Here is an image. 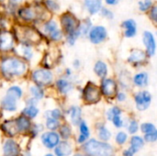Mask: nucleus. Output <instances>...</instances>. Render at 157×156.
<instances>
[{"mask_svg":"<svg viewBox=\"0 0 157 156\" xmlns=\"http://www.w3.org/2000/svg\"><path fill=\"white\" fill-rule=\"evenodd\" d=\"M146 60V54L142 50H134L132 51L131 56L128 58V61L130 63H132L134 64L142 63Z\"/></svg>","mask_w":157,"mask_h":156,"instance_id":"nucleus-16","label":"nucleus"},{"mask_svg":"<svg viewBox=\"0 0 157 156\" xmlns=\"http://www.w3.org/2000/svg\"><path fill=\"white\" fill-rule=\"evenodd\" d=\"M88 137H86V136H85V135H80V137H79V139H78V142L80 143H85L86 141V139H87Z\"/></svg>","mask_w":157,"mask_h":156,"instance_id":"nucleus-51","label":"nucleus"},{"mask_svg":"<svg viewBox=\"0 0 157 156\" xmlns=\"http://www.w3.org/2000/svg\"><path fill=\"white\" fill-rule=\"evenodd\" d=\"M127 140V135L124 132H119L117 137H116V141L119 144H122L126 142Z\"/></svg>","mask_w":157,"mask_h":156,"instance_id":"nucleus-43","label":"nucleus"},{"mask_svg":"<svg viewBox=\"0 0 157 156\" xmlns=\"http://www.w3.org/2000/svg\"><path fill=\"white\" fill-rule=\"evenodd\" d=\"M133 83L139 87H144L148 85V74L147 73H139L134 75Z\"/></svg>","mask_w":157,"mask_h":156,"instance_id":"nucleus-20","label":"nucleus"},{"mask_svg":"<svg viewBox=\"0 0 157 156\" xmlns=\"http://www.w3.org/2000/svg\"><path fill=\"white\" fill-rule=\"evenodd\" d=\"M23 113L25 114V115H27L28 117H29V118H35L37 115H38V113H39V109L36 108V107H34L33 105H30L29 107H28V108H26L24 110H23Z\"/></svg>","mask_w":157,"mask_h":156,"instance_id":"nucleus-29","label":"nucleus"},{"mask_svg":"<svg viewBox=\"0 0 157 156\" xmlns=\"http://www.w3.org/2000/svg\"><path fill=\"white\" fill-rule=\"evenodd\" d=\"M101 9H102V14H103L104 17H106L108 18H113L114 16H113V13L110 10H109L107 8H101Z\"/></svg>","mask_w":157,"mask_h":156,"instance_id":"nucleus-46","label":"nucleus"},{"mask_svg":"<svg viewBox=\"0 0 157 156\" xmlns=\"http://www.w3.org/2000/svg\"><path fill=\"white\" fill-rule=\"evenodd\" d=\"M32 80L35 82V84L39 86H46L52 83V74L46 70V69H38L35 70L32 73Z\"/></svg>","mask_w":157,"mask_h":156,"instance_id":"nucleus-4","label":"nucleus"},{"mask_svg":"<svg viewBox=\"0 0 157 156\" xmlns=\"http://www.w3.org/2000/svg\"><path fill=\"white\" fill-rule=\"evenodd\" d=\"M30 93L35 99H41L44 96L43 90L39 86H34L30 87Z\"/></svg>","mask_w":157,"mask_h":156,"instance_id":"nucleus-28","label":"nucleus"},{"mask_svg":"<svg viewBox=\"0 0 157 156\" xmlns=\"http://www.w3.org/2000/svg\"><path fill=\"white\" fill-rule=\"evenodd\" d=\"M17 128H18V131H28L30 127V123H29V120L25 118V117H19L17 120Z\"/></svg>","mask_w":157,"mask_h":156,"instance_id":"nucleus-25","label":"nucleus"},{"mask_svg":"<svg viewBox=\"0 0 157 156\" xmlns=\"http://www.w3.org/2000/svg\"><path fill=\"white\" fill-rule=\"evenodd\" d=\"M80 131H81V134L82 135H85L86 137H89V130L86 124L85 121H82L80 123Z\"/></svg>","mask_w":157,"mask_h":156,"instance_id":"nucleus-41","label":"nucleus"},{"mask_svg":"<svg viewBox=\"0 0 157 156\" xmlns=\"http://www.w3.org/2000/svg\"><path fill=\"white\" fill-rule=\"evenodd\" d=\"M18 154L19 148L17 144L12 140H7L4 145V156H17Z\"/></svg>","mask_w":157,"mask_h":156,"instance_id":"nucleus-13","label":"nucleus"},{"mask_svg":"<svg viewBox=\"0 0 157 156\" xmlns=\"http://www.w3.org/2000/svg\"><path fill=\"white\" fill-rule=\"evenodd\" d=\"M60 133H61V135H62L63 138L67 139L70 136V133H71L70 128L68 126H63L61 128V130H60Z\"/></svg>","mask_w":157,"mask_h":156,"instance_id":"nucleus-39","label":"nucleus"},{"mask_svg":"<svg viewBox=\"0 0 157 156\" xmlns=\"http://www.w3.org/2000/svg\"><path fill=\"white\" fill-rule=\"evenodd\" d=\"M91 21L89 20V19H86L83 24H81V25H79V28H78V29H79V32H80V35L81 34H86V33H88V31L90 30V29H91Z\"/></svg>","mask_w":157,"mask_h":156,"instance_id":"nucleus-30","label":"nucleus"},{"mask_svg":"<svg viewBox=\"0 0 157 156\" xmlns=\"http://www.w3.org/2000/svg\"><path fill=\"white\" fill-rule=\"evenodd\" d=\"M7 96H10L12 97H14L15 99H19L22 96V90L20 87L18 86H11L7 92H6Z\"/></svg>","mask_w":157,"mask_h":156,"instance_id":"nucleus-27","label":"nucleus"},{"mask_svg":"<svg viewBox=\"0 0 157 156\" xmlns=\"http://www.w3.org/2000/svg\"><path fill=\"white\" fill-rule=\"evenodd\" d=\"M88 37L92 43L98 44L104 41L107 38V30L102 26H97L93 29H90L88 31Z\"/></svg>","mask_w":157,"mask_h":156,"instance_id":"nucleus-6","label":"nucleus"},{"mask_svg":"<svg viewBox=\"0 0 157 156\" xmlns=\"http://www.w3.org/2000/svg\"><path fill=\"white\" fill-rule=\"evenodd\" d=\"M0 1H3V0H0Z\"/></svg>","mask_w":157,"mask_h":156,"instance_id":"nucleus-56","label":"nucleus"},{"mask_svg":"<svg viewBox=\"0 0 157 156\" xmlns=\"http://www.w3.org/2000/svg\"><path fill=\"white\" fill-rule=\"evenodd\" d=\"M18 15L21 18L25 19V20H32L38 17L35 8H33V7H23V8L19 9Z\"/></svg>","mask_w":157,"mask_h":156,"instance_id":"nucleus-17","label":"nucleus"},{"mask_svg":"<svg viewBox=\"0 0 157 156\" xmlns=\"http://www.w3.org/2000/svg\"><path fill=\"white\" fill-rule=\"evenodd\" d=\"M152 4H153L152 0H142L139 2V8L141 11L145 12L152 7Z\"/></svg>","mask_w":157,"mask_h":156,"instance_id":"nucleus-34","label":"nucleus"},{"mask_svg":"<svg viewBox=\"0 0 157 156\" xmlns=\"http://www.w3.org/2000/svg\"><path fill=\"white\" fill-rule=\"evenodd\" d=\"M138 150H136L135 148H133V147H131L129 150H127V151H125L124 152V155L125 156H133V154L137 152Z\"/></svg>","mask_w":157,"mask_h":156,"instance_id":"nucleus-49","label":"nucleus"},{"mask_svg":"<svg viewBox=\"0 0 157 156\" xmlns=\"http://www.w3.org/2000/svg\"><path fill=\"white\" fill-rule=\"evenodd\" d=\"M49 35H50V37H51V39H52V40L57 41V40H60L62 39L63 33H62V31H61L59 29H55L54 31H52V33H50Z\"/></svg>","mask_w":157,"mask_h":156,"instance_id":"nucleus-38","label":"nucleus"},{"mask_svg":"<svg viewBox=\"0 0 157 156\" xmlns=\"http://www.w3.org/2000/svg\"><path fill=\"white\" fill-rule=\"evenodd\" d=\"M117 98H118L119 101H124L126 99V95L124 93H119Z\"/></svg>","mask_w":157,"mask_h":156,"instance_id":"nucleus-50","label":"nucleus"},{"mask_svg":"<svg viewBox=\"0 0 157 156\" xmlns=\"http://www.w3.org/2000/svg\"><path fill=\"white\" fill-rule=\"evenodd\" d=\"M41 141L47 148H53L59 143V135L55 132H46L41 136Z\"/></svg>","mask_w":157,"mask_h":156,"instance_id":"nucleus-12","label":"nucleus"},{"mask_svg":"<svg viewBox=\"0 0 157 156\" xmlns=\"http://www.w3.org/2000/svg\"><path fill=\"white\" fill-rule=\"evenodd\" d=\"M99 137H100V139L103 140V141H108V140H109V138H110V132L108 131L107 128L101 127V128L99 129Z\"/></svg>","mask_w":157,"mask_h":156,"instance_id":"nucleus-35","label":"nucleus"},{"mask_svg":"<svg viewBox=\"0 0 157 156\" xmlns=\"http://www.w3.org/2000/svg\"><path fill=\"white\" fill-rule=\"evenodd\" d=\"M57 29H58V26H57L56 22L53 21V20L48 21V22H46L45 25H44V30H45L48 34L52 33V31H54V30Z\"/></svg>","mask_w":157,"mask_h":156,"instance_id":"nucleus-32","label":"nucleus"},{"mask_svg":"<svg viewBox=\"0 0 157 156\" xmlns=\"http://www.w3.org/2000/svg\"><path fill=\"white\" fill-rule=\"evenodd\" d=\"M45 4L50 10H52V11H58L59 10V5L54 0H46Z\"/></svg>","mask_w":157,"mask_h":156,"instance_id":"nucleus-37","label":"nucleus"},{"mask_svg":"<svg viewBox=\"0 0 157 156\" xmlns=\"http://www.w3.org/2000/svg\"><path fill=\"white\" fill-rule=\"evenodd\" d=\"M122 27L125 29V36L127 38H132L136 35L137 33V27H136V23L134 20L132 19H128L125 20L122 24Z\"/></svg>","mask_w":157,"mask_h":156,"instance_id":"nucleus-14","label":"nucleus"},{"mask_svg":"<svg viewBox=\"0 0 157 156\" xmlns=\"http://www.w3.org/2000/svg\"><path fill=\"white\" fill-rule=\"evenodd\" d=\"M46 126H47V128H48L49 130L53 131V130H56V129L58 128V126H59V122H58V120H57L56 119H53V118L50 117V118H48V119H47Z\"/></svg>","mask_w":157,"mask_h":156,"instance_id":"nucleus-33","label":"nucleus"},{"mask_svg":"<svg viewBox=\"0 0 157 156\" xmlns=\"http://www.w3.org/2000/svg\"><path fill=\"white\" fill-rule=\"evenodd\" d=\"M87 11L91 14H97L102 8V0H84Z\"/></svg>","mask_w":157,"mask_h":156,"instance_id":"nucleus-15","label":"nucleus"},{"mask_svg":"<svg viewBox=\"0 0 157 156\" xmlns=\"http://www.w3.org/2000/svg\"><path fill=\"white\" fill-rule=\"evenodd\" d=\"M75 156H85V155H82V154H77V155Z\"/></svg>","mask_w":157,"mask_h":156,"instance_id":"nucleus-53","label":"nucleus"},{"mask_svg":"<svg viewBox=\"0 0 157 156\" xmlns=\"http://www.w3.org/2000/svg\"><path fill=\"white\" fill-rule=\"evenodd\" d=\"M138 130V123L135 120H132L129 126V131L131 133H135Z\"/></svg>","mask_w":157,"mask_h":156,"instance_id":"nucleus-45","label":"nucleus"},{"mask_svg":"<svg viewBox=\"0 0 157 156\" xmlns=\"http://www.w3.org/2000/svg\"><path fill=\"white\" fill-rule=\"evenodd\" d=\"M83 98L86 102L93 104L100 99V91L94 84H87L83 90Z\"/></svg>","mask_w":157,"mask_h":156,"instance_id":"nucleus-5","label":"nucleus"},{"mask_svg":"<svg viewBox=\"0 0 157 156\" xmlns=\"http://www.w3.org/2000/svg\"><path fill=\"white\" fill-rule=\"evenodd\" d=\"M131 144H132V147L135 148L136 150H139L144 145V140L139 136H134L132 138Z\"/></svg>","mask_w":157,"mask_h":156,"instance_id":"nucleus-31","label":"nucleus"},{"mask_svg":"<svg viewBox=\"0 0 157 156\" xmlns=\"http://www.w3.org/2000/svg\"><path fill=\"white\" fill-rule=\"evenodd\" d=\"M16 101L17 99H15L14 97H10V96H6L2 102H1V106L5 110L7 111H14L17 108V105H16Z\"/></svg>","mask_w":157,"mask_h":156,"instance_id":"nucleus-19","label":"nucleus"},{"mask_svg":"<svg viewBox=\"0 0 157 156\" xmlns=\"http://www.w3.org/2000/svg\"><path fill=\"white\" fill-rule=\"evenodd\" d=\"M83 149L89 156H114L113 148L109 144L96 140H90L83 146Z\"/></svg>","mask_w":157,"mask_h":156,"instance_id":"nucleus-2","label":"nucleus"},{"mask_svg":"<svg viewBox=\"0 0 157 156\" xmlns=\"http://www.w3.org/2000/svg\"><path fill=\"white\" fill-rule=\"evenodd\" d=\"M51 117L53 118V119H60L61 118V111L59 109H54L52 111H51Z\"/></svg>","mask_w":157,"mask_h":156,"instance_id":"nucleus-48","label":"nucleus"},{"mask_svg":"<svg viewBox=\"0 0 157 156\" xmlns=\"http://www.w3.org/2000/svg\"><path fill=\"white\" fill-rule=\"evenodd\" d=\"M134 98H135L137 108L139 110H144V109L148 108V107L150 106L151 100H152V96L147 91H141L135 95Z\"/></svg>","mask_w":157,"mask_h":156,"instance_id":"nucleus-7","label":"nucleus"},{"mask_svg":"<svg viewBox=\"0 0 157 156\" xmlns=\"http://www.w3.org/2000/svg\"><path fill=\"white\" fill-rule=\"evenodd\" d=\"M70 113H71V120L75 125L79 124V122L81 121V109L78 107H73L70 109Z\"/></svg>","mask_w":157,"mask_h":156,"instance_id":"nucleus-24","label":"nucleus"},{"mask_svg":"<svg viewBox=\"0 0 157 156\" xmlns=\"http://www.w3.org/2000/svg\"><path fill=\"white\" fill-rule=\"evenodd\" d=\"M19 36L21 37V39L23 40L24 42L26 43H35L38 42L40 40V35L39 33L30 28H23L20 30Z\"/></svg>","mask_w":157,"mask_h":156,"instance_id":"nucleus-8","label":"nucleus"},{"mask_svg":"<svg viewBox=\"0 0 157 156\" xmlns=\"http://www.w3.org/2000/svg\"><path fill=\"white\" fill-rule=\"evenodd\" d=\"M118 2H119V0H106V3H107L108 5H110V6L116 5Z\"/></svg>","mask_w":157,"mask_h":156,"instance_id":"nucleus-52","label":"nucleus"},{"mask_svg":"<svg viewBox=\"0 0 157 156\" xmlns=\"http://www.w3.org/2000/svg\"><path fill=\"white\" fill-rule=\"evenodd\" d=\"M11 1H18V0H11Z\"/></svg>","mask_w":157,"mask_h":156,"instance_id":"nucleus-55","label":"nucleus"},{"mask_svg":"<svg viewBox=\"0 0 157 156\" xmlns=\"http://www.w3.org/2000/svg\"><path fill=\"white\" fill-rule=\"evenodd\" d=\"M101 91L104 96L112 97L115 96L117 91V85L112 79H104L101 84Z\"/></svg>","mask_w":157,"mask_h":156,"instance_id":"nucleus-10","label":"nucleus"},{"mask_svg":"<svg viewBox=\"0 0 157 156\" xmlns=\"http://www.w3.org/2000/svg\"><path fill=\"white\" fill-rule=\"evenodd\" d=\"M111 120H112V121H113V124H114L116 127H118V128L122 127V120H121L120 115H115V116H113Z\"/></svg>","mask_w":157,"mask_h":156,"instance_id":"nucleus-44","label":"nucleus"},{"mask_svg":"<svg viewBox=\"0 0 157 156\" xmlns=\"http://www.w3.org/2000/svg\"><path fill=\"white\" fill-rule=\"evenodd\" d=\"M141 129H142V131L144 133H149V132H153L155 131V127L152 123H144Z\"/></svg>","mask_w":157,"mask_h":156,"instance_id":"nucleus-36","label":"nucleus"},{"mask_svg":"<svg viewBox=\"0 0 157 156\" xmlns=\"http://www.w3.org/2000/svg\"><path fill=\"white\" fill-rule=\"evenodd\" d=\"M2 129L3 131L7 133L10 136H14L16 135L19 131L17 125L16 120H10V121H6L3 125H2Z\"/></svg>","mask_w":157,"mask_h":156,"instance_id":"nucleus-18","label":"nucleus"},{"mask_svg":"<svg viewBox=\"0 0 157 156\" xmlns=\"http://www.w3.org/2000/svg\"><path fill=\"white\" fill-rule=\"evenodd\" d=\"M19 52H21L20 54L22 55V57L23 58H25L26 60H30V58L32 57V55H33V53H32V51H31V49H30V47L29 46H28V45H22V46H20L19 48H18V50H17Z\"/></svg>","mask_w":157,"mask_h":156,"instance_id":"nucleus-26","label":"nucleus"},{"mask_svg":"<svg viewBox=\"0 0 157 156\" xmlns=\"http://www.w3.org/2000/svg\"><path fill=\"white\" fill-rule=\"evenodd\" d=\"M121 110L119 108L114 107V108H112L108 112V118H109V120H111L113 116H115V115H121Z\"/></svg>","mask_w":157,"mask_h":156,"instance_id":"nucleus-40","label":"nucleus"},{"mask_svg":"<svg viewBox=\"0 0 157 156\" xmlns=\"http://www.w3.org/2000/svg\"><path fill=\"white\" fill-rule=\"evenodd\" d=\"M143 40H144V43L145 45L148 55L154 56L155 53L156 45H155V37H154L153 33L150 32V31H144Z\"/></svg>","mask_w":157,"mask_h":156,"instance_id":"nucleus-9","label":"nucleus"},{"mask_svg":"<svg viewBox=\"0 0 157 156\" xmlns=\"http://www.w3.org/2000/svg\"><path fill=\"white\" fill-rule=\"evenodd\" d=\"M0 69L2 74L6 76H20L26 73L27 64L20 59L7 57L2 60Z\"/></svg>","mask_w":157,"mask_h":156,"instance_id":"nucleus-1","label":"nucleus"},{"mask_svg":"<svg viewBox=\"0 0 157 156\" xmlns=\"http://www.w3.org/2000/svg\"><path fill=\"white\" fill-rule=\"evenodd\" d=\"M14 38L9 31L3 30L0 32V50L8 51L13 47Z\"/></svg>","mask_w":157,"mask_h":156,"instance_id":"nucleus-11","label":"nucleus"},{"mask_svg":"<svg viewBox=\"0 0 157 156\" xmlns=\"http://www.w3.org/2000/svg\"><path fill=\"white\" fill-rule=\"evenodd\" d=\"M61 23L63 29L67 32V34H72L79 30L78 28L80 24L77 18L71 13L63 14L61 17Z\"/></svg>","mask_w":157,"mask_h":156,"instance_id":"nucleus-3","label":"nucleus"},{"mask_svg":"<svg viewBox=\"0 0 157 156\" xmlns=\"http://www.w3.org/2000/svg\"><path fill=\"white\" fill-rule=\"evenodd\" d=\"M46 156H53V155H52V154H47Z\"/></svg>","mask_w":157,"mask_h":156,"instance_id":"nucleus-54","label":"nucleus"},{"mask_svg":"<svg viewBox=\"0 0 157 156\" xmlns=\"http://www.w3.org/2000/svg\"><path fill=\"white\" fill-rule=\"evenodd\" d=\"M56 86L62 94H66L73 88L72 84L70 82H68L67 80H64V79H59L56 82Z\"/></svg>","mask_w":157,"mask_h":156,"instance_id":"nucleus-23","label":"nucleus"},{"mask_svg":"<svg viewBox=\"0 0 157 156\" xmlns=\"http://www.w3.org/2000/svg\"><path fill=\"white\" fill-rule=\"evenodd\" d=\"M156 6H154V7H152V9H151V11H150V17L155 22L156 21V18H157V11H156Z\"/></svg>","mask_w":157,"mask_h":156,"instance_id":"nucleus-47","label":"nucleus"},{"mask_svg":"<svg viewBox=\"0 0 157 156\" xmlns=\"http://www.w3.org/2000/svg\"><path fill=\"white\" fill-rule=\"evenodd\" d=\"M94 70H95V73L97 74V75L99 76V77H101V78L106 77V75L108 74L107 64L105 63H103L102 61H98V62L96 63Z\"/></svg>","mask_w":157,"mask_h":156,"instance_id":"nucleus-21","label":"nucleus"},{"mask_svg":"<svg viewBox=\"0 0 157 156\" xmlns=\"http://www.w3.org/2000/svg\"><path fill=\"white\" fill-rule=\"evenodd\" d=\"M57 145L58 146L55 149V154L57 156H65L71 154V147L67 143H61Z\"/></svg>","mask_w":157,"mask_h":156,"instance_id":"nucleus-22","label":"nucleus"},{"mask_svg":"<svg viewBox=\"0 0 157 156\" xmlns=\"http://www.w3.org/2000/svg\"><path fill=\"white\" fill-rule=\"evenodd\" d=\"M157 139V133L156 131H153V132H149V133H146L145 135V140L149 143H153V142H155Z\"/></svg>","mask_w":157,"mask_h":156,"instance_id":"nucleus-42","label":"nucleus"}]
</instances>
